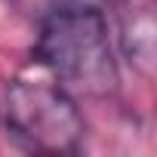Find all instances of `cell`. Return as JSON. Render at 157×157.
<instances>
[{
  "label": "cell",
  "instance_id": "obj_1",
  "mask_svg": "<svg viewBox=\"0 0 157 157\" xmlns=\"http://www.w3.org/2000/svg\"><path fill=\"white\" fill-rule=\"evenodd\" d=\"M34 59L74 96L102 99L117 90L108 19L86 0H62L40 16Z\"/></svg>",
  "mask_w": 157,
  "mask_h": 157
},
{
  "label": "cell",
  "instance_id": "obj_2",
  "mask_svg": "<svg viewBox=\"0 0 157 157\" xmlns=\"http://www.w3.org/2000/svg\"><path fill=\"white\" fill-rule=\"evenodd\" d=\"M3 123L19 145L40 154H74L86 132L74 93L52 74L16 77L6 86Z\"/></svg>",
  "mask_w": 157,
  "mask_h": 157
},
{
  "label": "cell",
  "instance_id": "obj_3",
  "mask_svg": "<svg viewBox=\"0 0 157 157\" xmlns=\"http://www.w3.org/2000/svg\"><path fill=\"white\" fill-rule=\"evenodd\" d=\"M117 37L123 59L142 74L154 77L157 62V25H154V0H117Z\"/></svg>",
  "mask_w": 157,
  "mask_h": 157
}]
</instances>
